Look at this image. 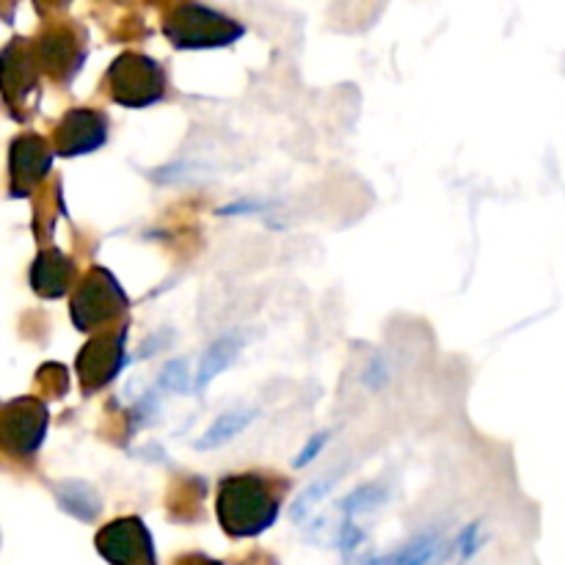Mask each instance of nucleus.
<instances>
[{
    "instance_id": "obj_1",
    "label": "nucleus",
    "mask_w": 565,
    "mask_h": 565,
    "mask_svg": "<svg viewBox=\"0 0 565 565\" xmlns=\"http://www.w3.org/2000/svg\"><path fill=\"white\" fill-rule=\"evenodd\" d=\"M281 486L270 475H230L218 483L215 516L230 539H257L270 530L281 511Z\"/></svg>"
},
{
    "instance_id": "obj_2",
    "label": "nucleus",
    "mask_w": 565,
    "mask_h": 565,
    "mask_svg": "<svg viewBox=\"0 0 565 565\" xmlns=\"http://www.w3.org/2000/svg\"><path fill=\"white\" fill-rule=\"evenodd\" d=\"M163 33L177 50H213L230 47L246 28L210 6L177 3L163 14Z\"/></svg>"
},
{
    "instance_id": "obj_3",
    "label": "nucleus",
    "mask_w": 565,
    "mask_h": 565,
    "mask_svg": "<svg viewBox=\"0 0 565 565\" xmlns=\"http://www.w3.org/2000/svg\"><path fill=\"white\" fill-rule=\"evenodd\" d=\"M127 307L130 301H127V292L121 290L119 279L103 265H94L72 292L70 315L77 331L94 337L105 331V326L114 323L116 318H121Z\"/></svg>"
},
{
    "instance_id": "obj_4",
    "label": "nucleus",
    "mask_w": 565,
    "mask_h": 565,
    "mask_svg": "<svg viewBox=\"0 0 565 565\" xmlns=\"http://www.w3.org/2000/svg\"><path fill=\"white\" fill-rule=\"evenodd\" d=\"M108 94L121 108H149L166 94V70L143 53H121L105 72Z\"/></svg>"
},
{
    "instance_id": "obj_5",
    "label": "nucleus",
    "mask_w": 565,
    "mask_h": 565,
    "mask_svg": "<svg viewBox=\"0 0 565 565\" xmlns=\"http://www.w3.org/2000/svg\"><path fill=\"white\" fill-rule=\"evenodd\" d=\"M50 414L42 397H14L0 412V441L11 458H31L47 436Z\"/></svg>"
},
{
    "instance_id": "obj_6",
    "label": "nucleus",
    "mask_w": 565,
    "mask_h": 565,
    "mask_svg": "<svg viewBox=\"0 0 565 565\" xmlns=\"http://www.w3.org/2000/svg\"><path fill=\"white\" fill-rule=\"evenodd\" d=\"M127 342V323L116 326L114 331L105 329L94 334L86 345L77 353V375H81L83 395H94V392L105 390L116 375L121 373L127 362L125 353Z\"/></svg>"
},
{
    "instance_id": "obj_7",
    "label": "nucleus",
    "mask_w": 565,
    "mask_h": 565,
    "mask_svg": "<svg viewBox=\"0 0 565 565\" xmlns=\"http://www.w3.org/2000/svg\"><path fill=\"white\" fill-rule=\"evenodd\" d=\"M39 55L31 39H11L0 53V77H3L6 108L20 119L28 116V99L39 94Z\"/></svg>"
},
{
    "instance_id": "obj_8",
    "label": "nucleus",
    "mask_w": 565,
    "mask_h": 565,
    "mask_svg": "<svg viewBox=\"0 0 565 565\" xmlns=\"http://www.w3.org/2000/svg\"><path fill=\"white\" fill-rule=\"evenodd\" d=\"M94 546L110 565H158L152 533L138 516H121L105 524Z\"/></svg>"
},
{
    "instance_id": "obj_9",
    "label": "nucleus",
    "mask_w": 565,
    "mask_h": 565,
    "mask_svg": "<svg viewBox=\"0 0 565 565\" xmlns=\"http://www.w3.org/2000/svg\"><path fill=\"white\" fill-rule=\"evenodd\" d=\"M33 44H36L39 66L53 83H72L88 53L83 28L70 25V22L42 31V36Z\"/></svg>"
},
{
    "instance_id": "obj_10",
    "label": "nucleus",
    "mask_w": 565,
    "mask_h": 565,
    "mask_svg": "<svg viewBox=\"0 0 565 565\" xmlns=\"http://www.w3.org/2000/svg\"><path fill=\"white\" fill-rule=\"evenodd\" d=\"M50 143L36 132H22L11 141L9 149V196L25 199L47 180L50 166H53Z\"/></svg>"
},
{
    "instance_id": "obj_11",
    "label": "nucleus",
    "mask_w": 565,
    "mask_h": 565,
    "mask_svg": "<svg viewBox=\"0 0 565 565\" xmlns=\"http://www.w3.org/2000/svg\"><path fill=\"white\" fill-rule=\"evenodd\" d=\"M108 141V116L97 108H72L53 130V149L61 158L97 152Z\"/></svg>"
},
{
    "instance_id": "obj_12",
    "label": "nucleus",
    "mask_w": 565,
    "mask_h": 565,
    "mask_svg": "<svg viewBox=\"0 0 565 565\" xmlns=\"http://www.w3.org/2000/svg\"><path fill=\"white\" fill-rule=\"evenodd\" d=\"M75 259L66 257L61 248H42L39 257L33 259L31 265V287L39 298H47V301H55V298H64L66 290L75 285Z\"/></svg>"
},
{
    "instance_id": "obj_13",
    "label": "nucleus",
    "mask_w": 565,
    "mask_h": 565,
    "mask_svg": "<svg viewBox=\"0 0 565 565\" xmlns=\"http://www.w3.org/2000/svg\"><path fill=\"white\" fill-rule=\"evenodd\" d=\"M447 552L450 544L439 533H423L392 555L367 557L364 565H441L447 561Z\"/></svg>"
},
{
    "instance_id": "obj_14",
    "label": "nucleus",
    "mask_w": 565,
    "mask_h": 565,
    "mask_svg": "<svg viewBox=\"0 0 565 565\" xmlns=\"http://www.w3.org/2000/svg\"><path fill=\"white\" fill-rule=\"evenodd\" d=\"M53 494L61 511L75 516L77 522L92 524L97 522L99 513H103V500H99V494L94 491V486L83 483V480H64V483L55 486Z\"/></svg>"
},
{
    "instance_id": "obj_15",
    "label": "nucleus",
    "mask_w": 565,
    "mask_h": 565,
    "mask_svg": "<svg viewBox=\"0 0 565 565\" xmlns=\"http://www.w3.org/2000/svg\"><path fill=\"white\" fill-rule=\"evenodd\" d=\"M241 337L232 331V334H224L218 337V340L213 342V345L204 351L202 362H199V373H196V390H207L210 381L215 379V375L224 373L226 367H230L232 362L237 359V353H241Z\"/></svg>"
},
{
    "instance_id": "obj_16",
    "label": "nucleus",
    "mask_w": 565,
    "mask_h": 565,
    "mask_svg": "<svg viewBox=\"0 0 565 565\" xmlns=\"http://www.w3.org/2000/svg\"><path fill=\"white\" fill-rule=\"evenodd\" d=\"M257 419V408H237V412H226L215 419L207 428V434L196 441V450H215V447L226 445L235 439L237 434L248 428Z\"/></svg>"
},
{
    "instance_id": "obj_17",
    "label": "nucleus",
    "mask_w": 565,
    "mask_h": 565,
    "mask_svg": "<svg viewBox=\"0 0 565 565\" xmlns=\"http://www.w3.org/2000/svg\"><path fill=\"white\" fill-rule=\"evenodd\" d=\"M202 500H204V480L188 478L171 491L169 511L174 522H196L202 519Z\"/></svg>"
},
{
    "instance_id": "obj_18",
    "label": "nucleus",
    "mask_w": 565,
    "mask_h": 565,
    "mask_svg": "<svg viewBox=\"0 0 565 565\" xmlns=\"http://www.w3.org/2000/svg\"><path fill=\"white\" fill-rule=\"evenodd\" d=\"M381 502H386V489L384 486H362V489L351 491V494L342 500V513H345V519L351 522V516H356V513H367L373 511V508H379Z\"/></svg>"
},
{
    "instance_id": "obj_19",
    "label": "nucleus",
    "mask_w": 565,
    "mask_h": 565,
    "mask_svg": "<svg viewBox=\"0 0 565 565\" xmlns=\"http://www.w3.org/2000/svg\"><path fill=\"white\" fill-rule=\"evenodd\" d=\"M36 384L39 390H42L44 397H50V401H58V397L66 395V390H70V373H66L64 364H44V367H39L36 373Z\"/></svg>"
},
{
    "instance_id": "obj_20",
    "label": "nucleus",
    "mask_w": 565,
    "mask_h": 565,
    "mask_svg": "<svg viewBox=\"0 0 565 565\" xmlns=\"http://www.w3.org/2000/svg\"><path fill=\"white\" fill-rule=\"evenodd\" d=\"M342 472H334V475H326V478H320V480H315L312 486H309L307 491H303L301 497H298L296 502H292V508H290V516L296 519V522H301L303 516H307L309 511H312L315 505H318L320 500H323L326 494H329L331 491V486L337 483V478H340Z\"/></svg>"
},
{
    "instance_id": "obj_21",
    "label": "nucleus",
    "mask_w": 565,
    "mask_h": 565,
    "mask_svg": "<svg viewBox=\"0 0 565 565\" xmlns=\"http://www.w3.org/2000/svg\"><path fill=\"white\" fill-rule=\"evenodd\" d=\"M188 384H191V375H188L185 359H174V362L166 364L158 379V386L166 392H185Z\"/></svg>"
},
{
    "instance_id": "obj_22",
    "label": "nucleus",
    "mask_w": 565,
    "mask_h": 565,
    "mask_svg": "<svg viewBox=\"0 0 565 565\" xmlns=\"http://www.w3.org/2000/svg\"><path fill=\"white\" fill-rule=\"evenodd\" d=\"M329 430H320V434H315L312 439L307 441V445H303V450H301V456L296 458V467L298 469H303V467H309V463L315 461V458L320 456V452H323V447H326V441H329Z\"/></svg>"
},
{
    "instance_id": "obj_23",
    "label": "nucleus",
    "mask_w": 565,
    "mask_h": 565,
    "mask_svg": "<svg viewBox=\"0 0 565 565\" xmlns=\"http://www.w3.org/2000/svg\"><path fill=\"white\" fill-rule=\"evenodd\" d=\"M478 539H480V524H469L467 530L461 533V539H458V555L467 561V557H472L475 552H478Z\"/></svg>"
},
{
    "instance_id": "obj_24",
    "label": "nucleus",
    "mask_w": 565,
    "mask_h": 565,
    "mask_svg": "<svg viewBox=\"0 0 565 565\" xmlns=\"http://www.w3.org/2000/svg\"><path fill=\"white\" fill-rule=\"evenodd\" d=\"M364 381H367L370 390H381V386L390 381V370H386L384 359H373V364L367 367V373H364Z\"/></svg>"
},
{
    "instance_id": "obj_25",
    "label": "nucleus",
    "mask_w": 565,
    "mask_h": 565,
    "mask_svg": "<svg viewBox=\"0 0 565 565\" xmlns=\"http://www.w3.org/2000/svg\"><path fill=\"white\" fill-rule=\"evenodd\" d=\"M268 207V202H252V199H243V202H235V204H226V207H221L218 213L221 215H235V213H259V210Z\"/></svg>"
},
{
    "instance_id": "obj_26",
    "label": "nucleus",
    "mask_w": 565,
    "mask_h": 565,
    "mask_svg": "<svg viewBox=\"0 0 565 565\" xmlns=\"http://www.w3.org/2000/svg\"><path fill=\"white\" fill-rule=\"evenodd\" d=\"M174 565H224V563L213 561V557L202 555V552H191V555H182V557H177Z\"/></svg>"
}]
</instances>
